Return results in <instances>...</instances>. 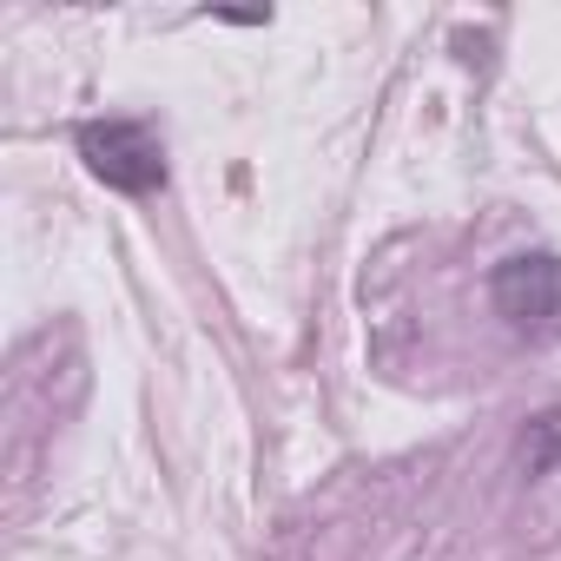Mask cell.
Listing matches in <instances>:
<instances>
[{"label":"cell","mask_w":561,"mask_h":561,"mask_svg":"<svg viewBox=\"0 0 561 561\" xmlns=\"http://www.w3.org/2000/svg\"><path fill=\"white\" fill-rule=\"evenodd\" d=\"M80 159H87V172L100 185H113L126 198H146V192L165 185V152H159L152 126H139V119H93V126H80Z\"/></svg>","instance_id":"cell-2"},{"label":"cell","mask_w":561,"mask_h":561,"mask_svg":"<svg viewBox=\"0 0 561 561\" xmlns=\"http://www.w3.org/2000/svg\"><path fill=\"white\" fill-rule=\"evenodd\" d=\"M554 456H561V410H541L522 436V462H528V476H548Z\"/></svg>","instance_id":"cell-3"},{"label":"cell","mask_w":561,"mask_h":561,"mask_svg":"<svg viewBox=\"0 0 561 561\" xmlns=\"http://www.w3.org/2000/svg\"><path fill=\"white\" fill-rule=\"evenodd\" d=\"M489 305L495 318L528 337V344H554L561 337V257L554 251H515L495 264L489 277Z\"/></svg>","instance_id":"cell-1"}]
</instances>
